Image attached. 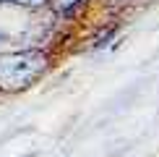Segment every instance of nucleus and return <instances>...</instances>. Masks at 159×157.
<instances>
[{
	"label": "nucleus",
	"instance_id": "obj_1",
	"mask_svg": "<svg viewBox=\"0 0 159 157\" xmlns=\"http://www.w3.org/2000/svg\"><path fill=\"white\" fill-rule=\"evenodd\" d=\"M50 58L44 50H16L0 55V92H24L47 71Z\"/></svg>",
	"mask_w": 159,
	"mask_h": 157
},
{
	"label": "nucleus",
	"instance_id": "obj_2",
	"mask_svg": "<svg viewBox=\"0 0 159 157\" xmlns=\"http://www.w3.org/2000/svg\"><path fill=\"white\" fill-rule=\"evenodd\" d=\"M84 0H52V5H55L57 13H63V16H70V13H76V8L81 5Z\"/></svg>",
	"mask_w": 159,
	"mask_h": 157
},
{
	"label": "nucleus",
	"instance_id": "obj_3",
	"mask_svg": "<svg viewBox=\"0 0 159 157\" xmlns=\"http://www.w3.org/2000/svg\"><path fill=\"white\" fill-rule=\"evenodd\" d=\"M8 3H16V5H24V8H42L47 0H8Z\"/></svg>",
	"mask_w": 159,
	"mask_h": 157
},
{
	"label": "nucleus",
	"instance_id": "obj_4",
	"mask_svg": "<svg viewBox=\"0 0 159 157\" xmlns=\"http://www.w3.org/2000/svg\"><path fill=\"white\" fill-rule=\"evenodd\" d=\"M0 39H5V34H0Z\"/></svg>",
	"mask_w": 159,
	"mask_h": 157
}]
</instances>
